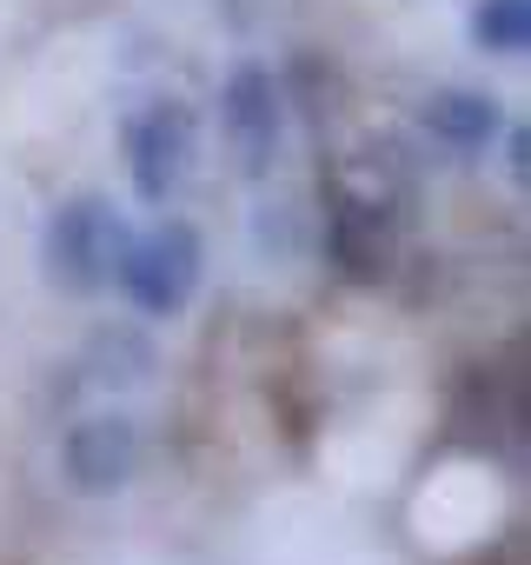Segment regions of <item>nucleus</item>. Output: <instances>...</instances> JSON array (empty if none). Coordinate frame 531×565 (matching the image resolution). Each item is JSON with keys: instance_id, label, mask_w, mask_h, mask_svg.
Here are the masks:
<instances>
[{"instance_id": "obj_1", "label": "nucleus", "mask_w": 531, "mask_h": 565, "mask_svg": "<svg viewBox=\"0 0 531 565\" xmlns=\"http://www.w3.org/2000/svg\"><path fill=\"white\" fill-rule=\"evenodd\" d=\"M120 246H127V226H120V220H113V206H107V200H94V193L61 200V206H54V220H47V233H41L47 279H54L61 294H74V300H87V294H100V287H107L113 266H120Z\"/></svg>"}, {"instance_id": "obj_2", "label": "nucleus", "mask_w": 531, "mask_h": 565, "mask_svg": "<svg viewBox=\"0 0 531 565\" xmlns=\"http://www.w3.org/2000/svg\"><path fill=\"white\" fill-rule=\"evenodd\" d=\"M199 259H206L199 233H193L186 220H160V226H147V233H127L113 279H120V294H127L140 313L166 320V313H180V307L193 300Z\"/></svg>"}, {"instance_id": "obj_3", "label": "nucleus", "mask_w": 531, "mask_h": 565, "mask_svg": "<svg viewBox=\"0 0 531 565\" xmlns=\"http://www.w3.org/2000/svg\"><path fill=\"white\" fill-rule=\"evenodd\" d=\"M127 173L147 206H166L193 173V114L180 100H153L127 120Z\"/></svg>"}, {"instance_id": "obj_4", "label": "nucleus", "mask_w": 531, "mask_h": 565, "mask_svg": "<svg viewBox=\"0 0 531 565\" xmlns=\"http://www.w3.org/2000/svg\"><path fill=\"white\" fill-rule=\"evenodd\" d=\"M61 466H67V486L87 492V499L120 492V486L133 479V466H140V433H133V419H120V413L80 419V426L67 433V446H61Z\"/></svg>"}, {"instance_id": "obj_5", "label": "nucleus", "mask_w": 531, "mask_h": 565, "mask_svg": "<svg viewBox=\"0 0 531 565\" xmlns=\"http://www.w3.org/2000/svg\"><path fill=\"white\" fill-rule=\"evenodd\" d=\"M219 120H226V140L239 147L246 167H266V160H273V147H280V87H273V74H266L259 61H246V67L226 74V87H219Z\"/></svg>"}, {"instance_id": "obj_6", "label": "nucleus", "mask_w": 531, "mask_h": 565, "mask_svg": "<svg viewBox=\"0 0 531 565\" xmlns=\"http://www.w3.org/2000/svg\"><path fill=\"white\" fill-rule=\"evenodd\" d=\"M333 253L353 279H386L392 266V226L372 200H339L333 206Z\"/></svg>"}, {"instance_id": "obj_7", "label": "nucleus", "mask_w": 531, "mask_h": 565, "mask_svg": "<svg viewBox=\"0 0 531 565\" xmlns=\"http://www.w3.org/2000/svg\"><path fill=\"white\" fill-rule=\"evenodd\" d=\"M425 127H432L445 147L478 153V147H491V140H498L505 114H498V100H491V94H465V87H452V94H438V100L425 107Z\"/></svg>"}, {"instance_id": "obj_8", "label": "nucleus", "mask_w": 531, "mask_h": 565, "mask_svg": "<svg viewBox=\"0 0 531 565\" xmlns=\"http://www.w3.org/2000/svg\"><path fill=\"white\" fill-rule=\"evenodd\" d=\"M472 41L485 54H524L531 47V0H478L472 8Z\"/></svg>"}]
</instances>
